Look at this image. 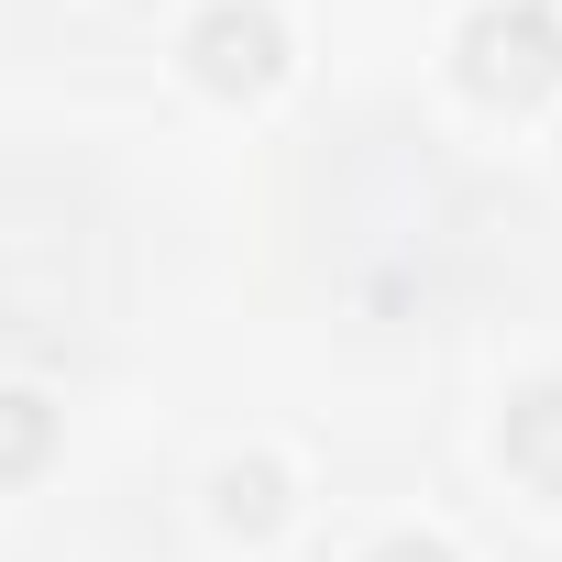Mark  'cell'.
Masks as SVG:
<instances>
[{
	"instance_id": "1",
	"label": "cell",
	"mask_w": 562,
	"mask_h": 562,
	"mask_svg": "<svg viewBox=\"0 0 562 562\" xmlns=\"http://www.w3.org/2000/svg\"><path fill=\"white\" fill-rule=\"evenodd\" d=\"M452 56H463V89H474V100H507V111H518V100H540V89L562 78V23L540 12V0H485Z\"/></svg>"
},
{
	"instance_id": "2",
	"label": "cell",
	"mask_w": 562,
	"mask_h": 562,
	"mask_svg": "<svg viewBox=\"0 0 562 562\" xmlns=\"http://www.w3.org/2000/svg\"><path fill=\"white\" fill-rule=\"evenodd\" d=\"M188 67H199V89H221V100L276 89V67H288V23H276L265 0H210V12L188 23Z\"/></svg>"
},
{
	"instance_id": "3",
	"label": "cell",
	"mask_w": 562,
	"mask_h": 562,
	"mask_svg": "<svg viewBox=\"0 0 562 562\" xmlns=\"http://www.w3.org/2000/svg\"><path fill=\"white\" fill-rule=\"evenodd\" d=\"M496 452H507V474H518V485L562 496V375H540V386H518V397H507Z\"/></svg>"
},
{
	"instance_id": "4",
	"label": "cell",
	"mask_w": 562,
	"mask_h": 562,
	"mask_svg": "<svg viewBox=\"0 0 562 562\" xmlns=\"http://www.w3.org/2000/svg\"><path fill=\"white\" fill-rule=\"evenodd\" d=\"M210 496H221V518H232V529H276V518H288V474H276L265 452L221 463V474H210Z\"/></svg>"
},
{
	"instance_id": "5",
	"label": "cell",
	"mask_w": 562,
	"mask_h": 562,
	"mask_svg": "<svg viewBox=\"0 0 562 562\" xmlns=\"http://www.w3.org/2000/svg\"><path fill=\"white\" fill-rule=\"evenodd\" d=\"M45 452H56V408H45L34 386H0V485L34 474Z\"/></svg>"
},
{
	"instance_id": "6",
	"label": "cell",
	"mask_w": 562,
	"mask_h": 562,
	"mask_svg": "<svg viewBox=\"0 0 562 562\" xmlns=\"http://www.w3.org/2000/svg\"><path fill=\"white\" fill-rule=\"evenodd\" d=\"M364 562H452V540H430V529H397V540H375Z\"/></svg>"
}]
</instances>
